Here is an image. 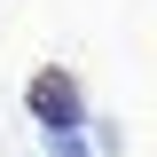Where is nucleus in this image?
<instances>
[{
  "instance_id": "f257e3e1",
  "label": "nucleus",
  "mask_w": 157,
  "mask_h": 157,
  "mask_svg": "<svg viewBox=\"0 0 157 157\" xmlns=\"http://www.w3.org/2000/svg\"><path fill=\"white\" fill-rule=\"evenodd\" d=\"M32 110L47 118V134H71V126H78V86L63 71H39L32 78Z\"/></svg>"
},
{
  "instance_id": "f03ea898",
  "label": "nucleus",
  "mask_w": 157,
  "mask_h": 157,
  "mask_svg": "<svg viewBox=\"0 0 157 157\" xmlns=\"http://www.w3.org/2000/svg\"><path fill=\"white\" fill-rule=\"evenodd\" d=\"M47 149H55V157H86V141H78V134H47Z\"/></svg>"
}]
</instances>
